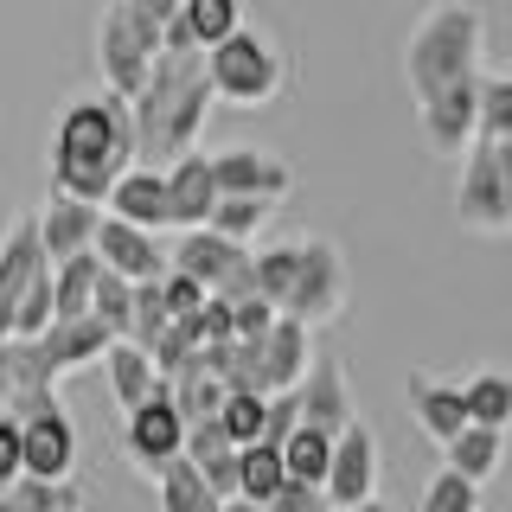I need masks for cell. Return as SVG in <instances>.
I'll return each instance as SVG.
<instances>
[{
  "label": "cell",
  "mask_w": 512,
  "mask_h": 512,
  "mask_svg": "<svg viewBox=\"0 0 512 512\" xmlns=\"http://www.w3.org/2000/svg\"><path fill=\"white\" fill-rule=\"evenodd\" d=\"M212 77H205V52H160L148 84L128 103L135 122V167H173V160L199 154L205 116H212Z\"/></svg>",
  "instance_id": "obj_1"
},
{
  "label": "cell",
  "mask_w": 512,
  "mask_h": 512,
  "mask_svg": "<svg viewBox=\"0 0 512 512\" xmlns=\"http://www.w3.org/2000/svg\"><path fill=\"white\" fill-rule=\"evenodd\" d=\"M135 167V122L122 96H77L52 128V186L64 199L103 205L109 186Z\"/></svg>",
  "instance_id": "obj_2"
},
{
  "label": "cell",
  "mask_w": 512,
  "mask_h": 512,
  "mask_svg": "<svg viewBox=\"0 0 512 512\" xmlns=\"http://www.w3.org/2000/svg\"><path fill=\"white\" fill-rule=\"evenodd\" d=\"M480 64H487V20L468 0H436L404 39V77H410L416 103H429V96H442L455 84H474Z\"/></svg>",
  "instance_id": "obj_3"
},
{
  "label": "cell",
  "mask_w": 512,
  "mask_h": 512,
  "mask_svg": "<svg viewBox=\"0 0 512 512\" xmlns=\"http://www.w3.org/2000/svg\"><path fill=\"white\" fill-rule=\"evenodd\" d=\"M205 77H212V96L218 103H237V109H263L282 96V52L263 39V32L237 26L224 45L205 52Z\"/></svg>",
  "instance_id": "obj_4"
},
{
  "label": "cell",
  "mask_w": 512,
  "mask_h": 512,
  "mask_svg": "<svg viewBox=\"0 0 512 512\" xmlns=\"http://www.w3.org/2000/svg\"><path fill=\"white\" fill-rule=\"evenodd\" d=\"M154 58H160V26L148 13H135L128 0H109L103 20H96V71H103V90L135 103V90L148 84Z\"/></svg>",
  "instance_id": "obj_5"
},
{
  "label": "cell",
  "mask_w": 512,
  "mask_h": 512,
  "mask_svg": "<svg viewBox=\"0 0 512 512\" xmlns=\"http://www.w3.org/2000/svg\"><path fill=\"white\" fill-rule=\"evenodd\" d=\"M455 218H461V231H474V237L512 231V186H506V167H500V148H493V141H474V148L461 154Z\"/></svg>",
  "instance_id": "obj_6"
},
{
  "label": "cell",
  "mask_w": 512,
  "mask_h": 512,
  "mask_svg": "<svg viewBox=\"0 0 512 512\" xmlns=\"http://www.w3.org/2000/svg\"><path fill=\"white\" fill-rule=\"evenodd\" d=\"M173 269H186V276L199 282L205 295H218V301H250V295H256V256H250L244 244H231V237H218L212 224L180 231Z\"/></svg>",
  "instance_id": "obj_7"
},
{
  "label": "cell",
  "mask_w": 512,
  "mask_h": 512,
  "mask_svg": "<svg viewBox=\"0 0 512 512\" xmlns=\"http://www.w3.org/2000/svg\"><path fill=\"white\" fill-rule=\"evenodd\" d=\"M340 308H346V256L327 237H301V276L282 314L301 327H320V320H340Z\"/></svg>",
  "instance_id": "obj_8"
},
{
  "label": "cell",
  "mask_w": 512,
  "mask_h": 512,
  "mask_svg": "<svg viewBox=\"0 0 512 512\" xmlns=\"http://www.w3.org/2000/svg\"><path fill=\"white\" fill-rule=\"evenodd\" d=\"M122 448H128V461L148 468V474H160L167 461H180L186 455V416H180V404L160 391L141 410H128L122 416Z\"/></svg>",
  "instance_id": "obj_9"
},
{
  "label": "cell",
  "mask_w": 512,
  "mask_h": 512,
  "mask_svg": "<svg viewBox=\"0 0 512 512\" xmlns=\"http://www.w3.org/2000/svg\"><path fill=\"white\" fill-rule=\"evenodd\" d=\"M416 122H423V141L429 154H468L480 141V77L474 84H455L442 96H429V103H416Z\"/></svg>",
  "instance_id": "obj_10"
},
{
  "label": "cell",
  "mask_w": 512,
  "mask_h": 512,
  "mask_svg": "<svg viewBox=\"0 0 512 512\" xmlns=\"http://www.w3.org/2000/svg\"><path fill=\"white\" fill-rule=\"evenodd\" d=\"M96 263L116 269L122 282H160L173 269V256L160 250L154 231H135V224H122V218L103 212V224H96Z\"/></svg>",
  "instance_id": "obj_11"
},
{
  "label": "cell",
  "mask_w": 512,
  "mask_h": 512,
  "mask_svg": "<svg viewBox=\"0 0 512 512\" xmlns=\"http://www.w3.org/2000/svg\"><path fill=\"white\" fill-rule=\"evenodd\" d=\"M295 397H301V423L320 429V436H340V429L359 423V410H352V384H346V365L333 359H320L314 352V365H308V378L295 384Z\"/></svg>",
  "instance_id": "obj_12"
},
{
  "label": "cell",
  "mask_w": 512,
  "mask_h": 512,
  "mask_svg": "<svg viewBox=\"0 0 512 512\" xmlns=\"http://www.w3.org/2000/svg\"><path fill=\"white\" fill-rule=\"evenodd\" d=\"M32 352H39V365H45V378H64V372H77V365H103V352L116 346V333L103 327L96 314L84 320H52V327L39 333V340H26Z\"/></svg>",
  "instance_id": "obj_13"
},
{
  "label": "cell",
  "mask_w": 512,
  "mask_h": 512,
  "mask_svg": "<svg viewBox=\"0 0 512 512\" xmlns=\"http://www.w3.org/2000/svg\"><path fill=\"white\" fill-rule=\"evenodd\" d=\"M314 327H301V320H276V327L256 340V391L263 397H276V391H295L301 378H308V365H314V340H308Z\"/></svg>",
  "instance_id": "obj_14"
},
{
  "label": "cell",
  "mask_w": 512,
  "mask_h": 512,
  "mask_svg": "<svg viewBox=\"0 0 512 512\" xmlns=\"http://www.w3.org/2000/svg\"><path fill=\"white\" fill-rule=\"evenodd\" d=\"M212 173H218V192H231V199H288V186H295V173H288L282 154L269 148H224L212 154Z\"/></svg>",
  "instance_id": "obj_15"
},
{
  "label": "cell",
  "mask_w": 512,
  "mask_h": 512,
  "mask_svg": "<svg viewBox=\"0 0 512 512\" xmlns=\"http://www.w3.org/2000/svg\"><path fill=\"white\" fill-rule=\"evenodd\" d=\"M378 493V442L365 423H352L333 436V468H327V500L333 512L340 506H365Z\"/></svg>",
  "instance_id": "obj_16"
},
{
  "label": "cell",
  "mask_w": 512,
  "mask_h": 512,
  "mask_svg": "<svg viewBox=\"0 0 512 512\" xmlns=\"http://www.w3.org/2000/svg\"><path fill=\"white\" fill-rule=\"evenodd\" d=\"M45 269L39 218H13V231L0 237V340H13V308H20L26 282Z\"/></svg>",
  "instance_id": "obj_17"
},
{
  "label": "cell",
  "mask_w": 512,
  "mask_h": 512,
  "mask_svg": "<svg viewBox=\"0 0 512 512\" xmlns=\"http://www.w3.org/2000/svg\"><path fill=\"white\" fill-rule=\"evenodd\" d=\"M20 442H26V474L32 480H71V468H77V423L64 416V404L45 410V416H26Z\"/></svg>",
  "instance_id": "obj_18"
},
{
  "label": "cell",
  "mask_w": 512,
  "mask_h": 512,
  "mask_svg": "<svg viewBox=\"0 0 512 512\" xmlns=\"http://www.w3.org/2000/svg\"><path fill=\"white\" fill-rule=\"evenodd\" d=\"M167 173V212L180 231H199V224H212V205H218V173H212V154H186L173 160Z\"/></svg>",
  "instance_id": "obj_19"
},
{
  "label": "cell",
  "mask_w": 512,
  "mask_h": 512,
  "mask_svg": "<svg viewBox=\"0 0 512 512\" xmlns=\"http://www.w3.org/2000/svg\"><path fill=\"white\" fill-rule=\"evenodd\" d=\"M404 397H410V416H416V429H423L429 442H455L461 429H468V397H461V384H442V378H429V372H410L404 384Z\"/></svg>",
  "instance_id": "obj_20"
},
{
  "label": "cell",
  "mask_w": 512,
  "mask_h": 512,
  "mask_svg": "<svg viewBox=\"0 0 512 512\" xmlns=\"http://www.w3.org/2000/svg\"><path fill=\"white\" fill-rule=\"evenodd\" d=\"M103 212L122 218V224H135V231H160V224H173V212H167V173H160V167H128L122 180L109 186Z\"/></svg>",
  "instance_id": "obj_21"
},
{
  "label": "cell",
  "mask_w": 512,
  "mask_h": 512,
  "mask_svg": "<svg viewBox=\"0 0 512 512\" xmlns=\"http://www.w3.org/2000/svg\"><path fill=\"white\" fill-rule=\"evenodd\" d=\"M96 224H103V205H84V199H64V192H52V205L39 212L45 263H64V256L96 250Z\"/></svg>",
  "instance_id": "obj_22"
},
{
  "label": "cell",
  "mask_w": 512,
  "mask_h": 512,
  "mask_svg": "<svg viewBox=\"0 0 512 512\" xmlns=\"http://www.w3.org/2000/svg\"><path fill=\"white\" fill-rule=\"evenodd\" d=\"M500 461H506V429L468 423L455 442H442V468L461 474V480H474V487H487V480L500 474Z\"/></svg>",
  "instance_id": "obj_23"
},
{
  "label": "cell",
  "mask_w": 512,
  "mask_h": 512,
  "mask_svg": "<svg viewBox=\"0 0 512 512\" xmlns=\"http://www.w3.org/2000/svg\"><path fill=\"white\" fill-rule=\"evenodd\" d=\"M103 372H109V391H116L122 416H128V410H141L148 397H160V391H167V378L154 372V359H148V352H135L128 340H116V346L103 352Z\"/></svg>",
  "instance_id": "obj_24"
},
{
  "label": "cell",
  "mask_w": 512,
  "mask_h": 512,
  "mask_svg": "<svg viewBox=\"0 0 512 512\" xmlns=\"http://www.w3.org/2000/svg\"><path fill=\"white\" fill-rule=\"evenodd\" d=\"M282 487H288V468H282V448H276V442H250V448H237V500L269 506Z\"/></svg>",
  "instance_id": "obj_25"
},
{
  "label": "cell",
  "mask_w": 512,
  "mask_h": 512,
  "mask_svg": "<svg viewBox=\"0 0 512 512\" xmlns=\"http://www.w3.org/2000/svg\"><path fill=\"white\" fill-rule=\"evenodd\" d=\"M96 276H103V263H96V250H84V256H64V263H52V301H58V320H84V314H90Z\"/></svg>",
  "instance_id": "obj_26"
},
{
  "label": "cell",
  "mask_w": 512,
  "mask_h": 512,
  "mask_svg": "<svg viewBox=\"0 0 512 512\" xmlns=\"http://www.w3.org/2000/svg\"><path fill=\"white\" fill-rule=\"evenodd\" d=\"M154 493H160V512H218L224 500L212 487H205V474L192 468V461H167V468L154 474Z\"/></svg>",
  "instance_id": "obj_27"
},
{
  "label": "cell",
  "mask_w": 512,
  "mask_h": 512,
  "mask_svg": "<svg viewBox=\"0 0 512 512\" xmlns=\"http://www.w3.org/2000/svg\"><path fill=\"white\" fill-rule=\"evenodd\" d=\"M180 26H186L192 52H212V45H224L237 26H244V0H186Z\"/></svg>",
  "instance_id": "obj_28"
},
{
  "label": "cell",
  "mask_w": 512,
  "mask_h": 512,
  "mask_svg": "<svg viewBox=\"0 0 512 512\" xmlns=\"http://www.w3.org/2000/svg\"><path fill=\"white\" fill-rule=\"evenodd\" d=\"M461 397H468V423L512 429V372L487 365V372H474L468 384H461Z\"/></svg>",
  "instance_id": "obj_29"
},
{
  "label": "cell",
  "mask_w": 512,
  "mask_h": 512,
  "mask_svg": "<svg viewBox=\"0 0 512 512\" xmlns=\"http://www.w3.org/2000/svg\"><path fill=\"white\" fill-rule=\"evenodd\" d=\"M295 276H301V237H295V244L256 250V295H263L276 314L288 308V295H295Z\"/></svg>",
  "instance_id": "obj_30"
},
{
  "label": "cell",
  "mask_w": 512,
  "mask_h": 512,
  "mask_svg": "<svg viewBox=\"0 0 512 512\" xmlns=\"http://www.w3.org/2000/svg\"><path fill=\"white\" fill-rule=\"evenodd\" d=\"M282 468H288V480H301V487H327V468H333V436H320V429L301 423L295 436L282 442Z\"/></svg>",
  "instance_id": "obj_31"
},
{
  "label": "cell",
  "mask_w": 512,
  "mask_h": 512,
  "mask_svg": "<svg viewBox=\"0 0 512 512\" xmlns=\"http://www.w3.org/2000/svg\"><path fill=\"white\" fill-rule=\"evenodd\" d=\"M269 218H276V199H231V192H218V205H212V231L231 237V244H244V250Z\"/></svg>",
  "instance_id": "obj_32"
},
{
  "label": "cell",
  "mask_w": 512,
  "mask_h": 512,
  "mask_svg": "<svg viewBox=\"0 0 512 512\" xmlns=\"http://www.w3.org/2000/svg\"><path fill=\"white\" fill-rule=\"evenodd\" d=\"M480 141H493V148L512 141V71H480Z\"/></svg>",
  "instance_id": "obj_33"
},
{
  "label": "cell",
  "mask_w": 512,
  "mask_h": 512,
  "mask_svg": "<svg viewBox=\"0 0 512 512\" xmlns=\"http://www.w3.org/2000/svg\"><path fill=\"white\" fill-rule=\"evenodd\" d=\"M167 327H173V314H167V301H160V282H135V314H128L122 340L135 346V352H154V340Z\"/></svg>",
  "instance_id": "obj_34"
},
{
  "label": "cell",
  "mask_w": 512,
  "mask_h": 512,
  "mask_svg": "<svg viewBox=\"0 0 512 512\" xmlns=\"http://www.w3.org/2000/svg\"><path fill=\"white\" fill-rule=\"evenodd\" d=\"M58 320V301H52V263L39 269V276L26 282V295H20V308H13V340H39L45 327Z\"/></svg>",
  "instance_id": "obj_35"
},
{
  "label": "cell",
  "mask_w": 512,
  "mask_h": 512,
  "mask_svg": "<svg viewBox=\"0 0 512 512\" xmlns=\"http://www.w3.org/2000/svg\"><path fill=\"white\" fill-rule=\"evenodd\" d=\"M212 423L231 436V448L263 442V397H256V391H224V404H218Z\"/></svg>",
  "instance_id": "obj_36"
},
{
  "label": "cell",
  "mask_w": 512,
  "mask_h": 512,
  "mask_svg": "<svg viewBox=\"0 0 512 512\" xmlns=\"http://www.w3.org/2000/svg\"><path fill=\"white\" fill-rule=\"evenodd\" d=\"M90 314H96V320H103V327L122 340L128 314H135V282H122L116 269H103V276H96V295H90Z\"/></svg>",
  "instance_id": "obj_37"
},
{
  "label": "cell",
  "mask_w": 512,
  "mask_h": 512,
  "mask_svg": "<svg viewBox=\"0 0 512 512\" xmlns=\"http://www.w3.org/2000/svg\"><path fill=\"white\" fill-rule=\"evenodd\" d=\"M180 327L192 333V346H224V340H237V314H231V301H218V295H205V308L192 314V320H180Z\"/></svg>",
  "instance_id": "obj_38"
},
{
  "label": "cell",
  "mask_w": 512,
  "mask_h": 512,
  "mask_svg": "<svg viewBox=\"0 0 512 512\" xmlns=\"http://www.w3.org/2000/svg\"><path fill=\"white\" fill-rule=\"evenodd\" d=\"M423 512H480V487L442 468V474L423 487Z\"/></svg>",
  "instance_id": "obj_39"
},
{
  "label": "cell",
  "mask_w": 512,
  "mask_h": 512,
  "mask_svg": "<svg viewBox=\"0 0 512 512\" xmlns=\"http://www.w3.org/2000/svg\"><path fill=\"white\" fill-rule=\"evenodd\" d=\"M301 429V397L295 391H276V397H263V442H288Z\"/></svg>",
  "instance_id": "obj_40"
},
{
  "label": "cell",
  "mask_w": 512,
  "mask_h": 512,
  "mask_svg": "<svg viewBox=\"0 0 512 512\" xmlns=\"http://www.w3.org/2000/svg\"><path fill=\"white\" fill-rule=\"evenodd\" d=\"M160 301H167V314L173 320H192L205 308V288L186 276V269H167V276H160Z\"/></svg>",
  "instance_id": "obj_41"
},
{
  "label": "cell",
  "mask_w": 512,
  "mask_h": 512,
  "mask_svg": "<svg viewBox=\"0 0 512 512\" xmlns=\"http://www.w3.org/2000/svg\"><path fill=\"white\" fill-rule=\"evenodd\" d=\"M20 474H26V442H20V423H13V416H0V493H7Z\"/></svg>",
  "instance_id": "obj_42"
},
{
  "label": "cell",
  "mask_w": 512,
  "mask_h": 512,
  "mask_svg": "<svg viewBox=\"0 0 512 512\" xmlns=\"http://www.w3.org/2000/svg\"><path fill=\"white\" fill-rule=\"evenodd\" d=\"M231 314H237V340H263V333L282 320V314L269 308L263 295H250V301H231Z\"/></svg>",
  "instance_id": "obj_43"
},
{
  "label": "cell",
  "mask_w": 512,
  "mask_h": 512,
  "mask_svg": "<svg viewBox=\"0 0 512 512\" xmlns=\"http://www.w3.org/2000/svg\"><path fill=\"white\" fill-rule=\"evenodd\" d=\"M269 512H333L327 487H301V480H288V487L269 500Z\"/></svg>",
  "instance_id": "obj_44"
},
{
  "label": "cell",
  "mask_w": 512,
  "mask_h": 512,
  "mask_svg": "<svg viewBox=\"0 0 512 512\" xmlns=\"http://www.w3.org/2000/svg\"><path fill=\"white\" fill-rule=\"evenodd\" d=\"M128 7H135V13H148L154 26H167V20H180V7H186V0H128Z\"/></svg>",
  "instance_id": "obj_45"
},
{
  "label": "cell",
  "mask_w": 512,
  "mask_h": 512,
  "mask_svg": "<svg viewBox=\"0 0 512 512\" xmlns=\"http://www.w3.org/2000/svg\"><path fill=\"white\" fill-rule=\"evenodd\" d=\"M218 512H269V506H250V500H224Z\"/></svg>",
  "instance_id": "obj_46"
},
{
  "label": "cell",
  "mask_w": 512,
  "mask_h": 512,
  "mask_svg": "<svg viewBox=\"0 0 512 512\" xmlns=\"http://www.w3.org/2000/svg\"><path fill=\"white\" fill-rule=\"evenodd\" d=\"M340 512H391V506H378V500H365V506H340Z\"/></svg>",
  "instance_id": "obj_47"
}]
</instances>
